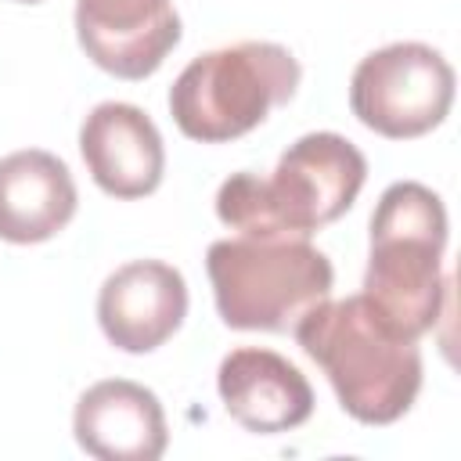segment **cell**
<instances>
[{
	"label": "cell",
	"mask_w": 461,
	"mask_h": 461,
	"mask_svg": "<svg viewBox=\"0 0 461 461\" xmlns=\"http://www.w3.org/2000/svg\"><path fill=\"white\" fill-rule=\"evenodd\" d=\"M292 331L360 425H393L418 400V339L400 335L364 295L324 299Z\"/></svg>",
	"instance_id": "6da1fadb"
},
{
	"label": "cell",
	"mask_w": 461,
	"mask_h": 461,
	"mask_svg": "<svg viewBox=\"0 0 461 461\" xmlns=\"http://www.w3.org/2000/svg\"><path fill=\"white\" fill-rule=\"evenodd\" d=\"M364 180L360 148L317 130L288 144L270 176L230 173L216 191V216L241 238H310L357 202Z\"/></svg>",
	"instance_id": "7a4b0ae2"
},
{
	"label": "cell",
	"mask_w": 461,
	"mask_h": 461,
	"mask_svg": "<svg viewBox=\"0 0 461 461\" xmlns=\"http://www.w3.org/2000/svg\"><path fill=\"white\" fill-rule=\"evenodd\" d=\"M443 249L447 209L439 194L418 180L385 187L371 212V252L360 295L407 339L432 331L443 313Z\"/></svg>",
	"instance_id": "3957f363"
},
{
	"label": "cell",
	"mask_w": 461,
	"mask_h": 461,
	"mask_svg": "<svg viewBox=\"0 0 461 461\" xmlns=\"http://www.w3.org/2000/svg\"><path fill=\"white\" fill-rule=\"evenodd\" d=\"M205 270L216 313L238 331H292L331 295L335 270L310 238H223L209 245Z\"/></svg>",
	"instance_id": "277c9868"
},
{
	"label": "cell",
	"mask_w": 461,
	"mask_h": 461,
	"mask_svg": "<svg viewBox=\"0 0 461 461\" xmlns=\"http://www.w3.org/2000/svg\"><path fill=\"white\" fill-rule=\"evenodd\" d=\"M303 68L270 40H241L194 58L169 86V115L184 137L223 144L256 130L270 108L288 104Z\"/></svg>",
	"instance_id": "5b68a950"
},
{
	"label": "cell",
	"mask_w": 461,
	"mask_h": 461,
	"mask_svg": "<svg viewBox=\"0 0 461 461\" xmlns=\"http://www.w3.org/2000/svg\"><path fill=\"white\" fill-rule=\"evenodd\" d=\"M454 104V68L429 43H389L360 58L349 79L353 115L389 137L411 140L436 130Z\"/></svg>",
	"instance_id": "8992f818"
},
{
	"label": "cell",
	"mask_w": 461,
	"mask_h": 461,
	"mask_svg": "<svg viewBox=\"0 0 461 461\" xmlns=\"http://www.w3.org/2000/svg\"><path fill=\"white\" fill-rule=\"evenodd\" d=\"M76 36L97 68L144 79L180 43V14L173 0H76Z\"/></svg>",
	"instance_id": "52a82bcc"
},
{
	"label": "cell",
	"mask_w": 461,
	"mask_h": 461,
	"mask_svg": "<svg viewBox=\"0 0 461 461\" xmlns=\"http://www.w3.org/2000/svg\"><path fill=\"white\" fill-rule=\"evenodd\" d=\"M187 317V281L162 259H133L112 270L97 292L104 339L122 353L158 349Z\"/></svg>",
	"instance_id": "ba28073f"
},
{
	"label": "cell",
	"mask_w": 461,
	"mask_h": 461,
	"mask_svg": "<svg viewBox=\"0 0 461 461\" xmlns=\"http://www.w3.org/2000/svg\"><path fill=\"white\" fill-rule=\"evenodd\" d=\"M79 151L94 184L112 198H144L162 184V133L137 104H97L79 126Z\"/></svg>",
	"instance_id": "9c48e42d"
},
{
	"label": "cell",
	"mask_w": 461,
	"mask_h": 461,
	"mask_svg": "<svg viewBox=\"0 0 461 461\" xmlns=\"http://www.w3.org/2000/svg\"><path fill=\"white\" fill-rule=\"evenodd\" d=\"M216 389L227 414L259 436L299 429L313 414V389L306 375L274 349H230L220 360Z\"/></svg>",
	"instance_id": "30bf717a"
},
{
	"label": "cell",
	"mask_w": 461,
	"mask_h": 461,
	"mask_svg": "<svg viewBox=\"0 0 461 461\" xmlns=\"http://www.w3.org/2000/svg\"><path fill=\"white\" fill-rule=\"evenodd\" d=\"M72 432L97 461H155L169 443L158 396L130 378L90 385L76 403Z\"/></svg>",
	"instance_id": "8fae6325"
},
{
	"label": "cell",
	"mask_w": 461,
	"mask_h": 461,
	"mask_svg": "<svg viewBox=\"0 0 461 461\" xmlns=\"http://www.w3.org/2000/svg\"><path fill=\"white\" fill-rule=\"evenodd\" d=\"M76 180L68 166L43 151L25 148L0 158V238L11 245H36L54 238L76 216Z\"/></svg>",
	"instance_id": "7c38bea8"
},
{
	"label": "cell",
	"mask_w": 461,
	"mask_h": 461,
	"mask_svg": "<svg viewBox=\"0 0 461 461\" xmlns=\"http://www.w3.org/2000/svg\"><path fill=\"white\" fill-rule=\"evenodd\" d=\"M14 4H40V0H14Z\"/></svg>",
	"instance_id": "4fadbf2b"
}]
</instances>
